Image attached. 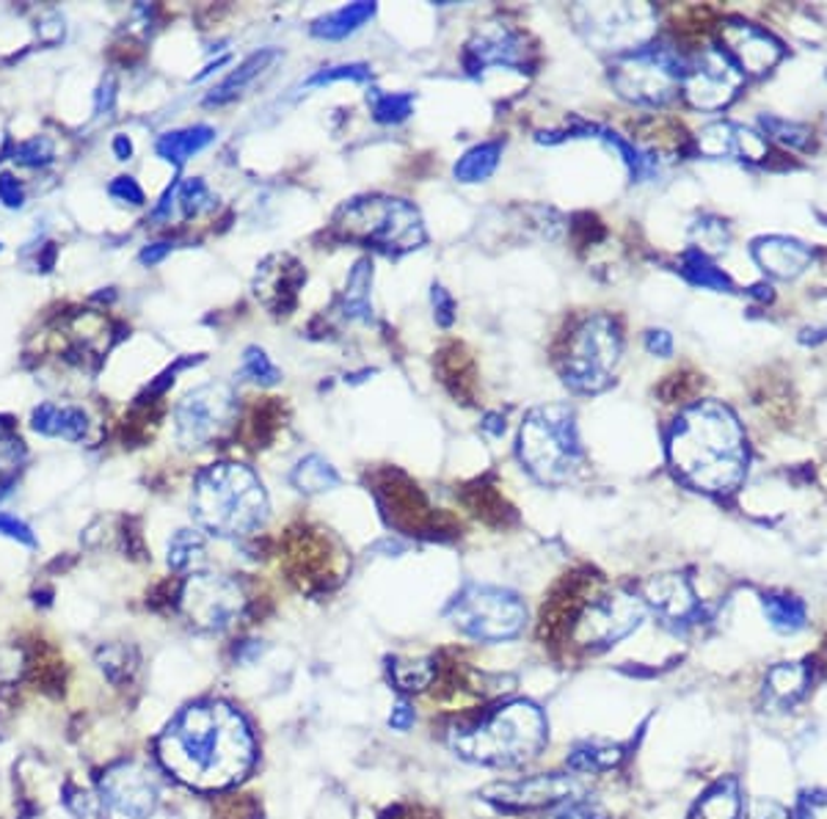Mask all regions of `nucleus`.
<instances>
[{"mask_svg": "<svg viewBox=\"0 0 827 819\" xmlns=\"http://www.w3.org/2000/svg\"><path fill=\"white\" fill-rule=\"evenodd\" d=\"M798 819H827V792H811L800 797Z\"/></svg>", "mask_w": 827, "mask_h": 819, "instance_id": "864d4df0", "label": "nucleus"}, {"mask_svg": "<svg viewBox=\"0 0 827 819\" xmlns=\"http://www.w3.org/2000/svg\"><path fill=\"white\" fill-rule=\"evenodd\" d=\"M290 483H293L301 494H326V491H334L336 486L342 483V478L323 455L313 453L295 464L293 472H290Z\"/></svg>", "mask_w": 827, "mask_h": 819, "instance_id": "2f4dec72", "label": "nucleus"}, {"mask_svg": "<svg viewBox=\"0 0 827 819\" xmlns=\"http://www.w3.org/2000/svg\"><path fill=\"white\" fill-rule=\"evenodd\" d=\"M431 301H433V315H436V324L438 326H453V320H456V299L450 295V290L442 288V285H433L431 288Z\"/></svg>", "mask_w": 827, "mask_h": 819, "instance_id": "09e8293b", "label": "nucleus"}, {"mask_svg": "<svg viewBox=\"0 0 827 819\" xmlns=\"http://www.w3.org/2000/svg\"><path fill=\"white\" fill-rule=\"evenodd\" d=\"M390 679L400 693H422L436 679L433 659H395L390 665Z\"/></svg>", "mask_w": 827, "mask_h": 819, "instance_id": "e433bc0d", "label": "nucleus"}, {"mask_svg": "<svg viewBox=\"0 0 827 819\" xmlns=\"http://www.w3.org/2000/svg\"><path fill=\"white\" fill-rule=\"evenodd\" d=\"M698 152L714 161L764 163L769 158V141L762 133L737 122H712L698 133Z\"/></svg>", "mask_w": 827, "mask_h": 819, "instance_id": "aec40b11", "label": "nucleus"}, {"mask_svg": "<svg viewBox=\"0 0 827 819\" xmlns=\"http://www.w3.org/2000/svg\"><path fill=\"white\" fill-rule=\"evenodd\" d=\"M168 566L175 571H196L207 560V546H204L202 532L199 530H177L168 539Z\"/></svg>", "mask_w": 827, "mask_h": 819, "instance_id": "c9c22d12", "label": "nucleus"}, {"mask_svg": "<svg viewBox=\"0 0 827 819\" xmlns=\"http://www.w3.org/2000/svg\"><path fill=\"white\" fill-rule=\"evenodd\" d=\"M519 461L544 486H563L580 472L582 444L574 408L546 403L533 408L519 428Z\"/></svg>", "mask_w": 827, "mask_h": 819, "instance_id": "39448f33", "label": "nucleus"}, {"mask_svg": "<svg viewBox=\"0 0 827 819\" xmlns=\"http://www.w3.org/2000/svg\"><path fill=\"white\" fill-rule=\"evenodd\" d=\"M811 684V670L805 663H778L769 668L764 679V693L773 704L791 706L798 704Z\"/></svg>", "mask_w": 827, "mask_h": 819, "instance_id": "a878e982", "label": "nucleus"}, {"mask_svg": "<svg viewBox=\"0 0 827 819\" xmlns=\"http://www.w3.org/2000/svg\"><path fill=\"white\" fill-rule=\"evenodd\" d=\"M764 616H767L769 627L780 634H794L805 629L809 623V607L803 598L789 596V593H767L762 598Z\"/></svg>", "mask_w": 827, "mask_h": 819, "instance_id": "473e14b6", "label": "nucleus"}, {"mask_svg": "<svg viewBox=\"0 0 827 819\" xmlns=\"http://www.w3.org/2000/svg\"><path fill=\"white\" fill-rule=\"evenodd\" d=\"M642 604L646 610L657 613L665 623H689L698 616V596L682 575H660L642 585Z\"/></svg>", "mask_w": 827, "mask_h": 819, "instance_id": "412c9836", "label": "nucleus"}, {"mask_svg": "<svg viewBox=\"0 0 827 819\" xmlns=\"http://www.w3.org/2000/svg\"><path fill=\"white\" fill-rule=\"evenodd\" d=\"M64 803L78 819H109V803L102 801V795H94V792L66 786Z\"/></svg>", "mask_w": 827, "mask_h": 819, "instance_id": "37998d69", "label": "nucleus"}, {"mask_svg": "<svg viewBox=\"0 0 827 819\" xmlns=\"http://www.w3.org/2000/svg\"><path fill=\"white\" fill-rule=\"evenodd\" d=\"M213 138H216V130L207 125L182 127V130L163 133V136L157 138L155 152L163 158V161H168L171 166L180 168L188 158H193L196 152H202L204 147L211 144Z\"/></svg>", "mask_w": 827, "mask_h": 819, "instance_id": "cd10ccee", "label": "nucleus"}, {"mask_svg": "<svg viewBox=\"0 0 827 819\" xmlns=\"http://www.w3.org/2000/svg\"><path fill=\"white\" fill-rule=\"evenodd\" d=\"M12 486H14V480H9V478H0V500H3V496H7L9 491H12Z\"/></svg>", "mask_w": 827, "mask_h": 819, "instance_id": "0e129e2a", "label": "nucleus"}, {"mask_svg": "<svg viewBox=\"0 0 827 819\" xmlns=\"http://www.w3.org/2000/svg\"><path fill=\"white\" fill-rule=\"evenodd\" d=\"M624 356V331L610 315L585 317L569 337L560 376L574 392L599 395L615 381V370Z\"/></svg>", "mask_w": 827, "mask_h": 819, "instance_id": "0eeeda50", "label": "nucleus"}, {"mask_svg": "<svg viewBox=\"0 0 827 819\" xmlns=\"http://www.w3.org/2000/svg\"><path fill=\"white\" fill-rule=\"evenodd\" d=\"M25 461H28V448L12 431H0V478L14 480Z\"/></svg>", "mask_w": 827, "mask_h": 819, "instance_id": "a18cd8bd", "label": "nucleus"}, {"mask_svg": "<svg viewBox=\"0 0 827 819\" xmlns=\"http://www.w3.org/2000/svg\"><path fill=\"white\" fill-rule=\"evenodd\" d=\"M692 819H742V786L737 778H720L692 808Z\"/></svg>", "mask_w": 827, "mask_h": 819, "instance_id": "bb28decb", "label": "nucleus"}, {"mask_svg": "<svg viewBox=\"0 0 827 819\" xmlns=\"http://www.w3.org/2000/svg\"><path fill=\"white\" fill-rule=\"evenodd\" d=\"M12 161L17 163V166L42 168L55 161V147L48 136L25 138V141H20V144L12 150Z\"/></svg>", "mask_w": 827, "mask_h": 819, "instance_id": "79ce46f5", "label": "nucleus"}, {"mask_svg": "<svg viewBox=\"0 0 827 819\" xmlns=\"http://www.w3.org/2000/svg\"><path fill=\"white\" fill-rule=\"evenodd\" d=\"M678 274H682L689 285H696V288L714 290V293H734L731 276L723 268H717V265H714L707 254L698 252V249H687V252L682 254Z\"/></svg>", "mask_w": 827, "mask_h": 819, "instance_id": "c756f323", "label": "nucleus"}, {"mask_svg": "<svg viewBox=\"0 0 827 819\" xmlns=\"http://www.w3.org/2000/svg\"><path fill=\"white\" fill-rule=\"evenodd\" d=\"M447 618L458 632L483 643L513 640L527 627V607L519 593L497 585H469L450 604Z\"/></svg>", "mask_w": 827, "mask_h": 819, "instance_id": "1a4fd4ad", "label": "nucleus"}, {"mask_svg": "<svg viewBox=\"0 0 827 819\" xmlns=\"http://www.w3.org/2000/svg\"><path fill=\"white\" fill-rule=\"evenodd\" d=\"M372 105V119L381 125H400L413 114V94L408 91H378L367 94Z\"/></svg>", "mask_w": 827, "mask_h": 819, "instance_id": "4c0bfd02", "label": "nucleus"}, {"mask_svg": "<svg viewBox=\"0 0 827 819\" xmlns=\"http://www.w3.org/2000/svg\"><path fill=\"white\" fill-rule=\"evenodd\" d=\"M759 125H762V136L767 138V141H775V144L786 147V150L809 152L811 147H814V130H811L809 125H803V122L762 114L759 116Z\"/></svg>", "mask_w": 827, "mask_h": 819, "instance_id": "f704fd0d", "label": "nucleus"}, {"mask_svg": "<svg viewBox=\"0 0 827 819\" xmlns=\"http://www.w3.org/2000/svg\"><path fill=\"white\" fill-rule=\"evenodd\" d=\"M246 607L243 591L221 575H193L180 591V610L202 632H224Z\"/></svg>", "mask_w": 827, "mask_h": 819, "instance_id": "4468645a", "label": "nucleus"}, {"mask_svg": "<svg viewBox=\"0 0 827 819\" xmlns=\"http://www.w3.org/2000/svg\"><path fill=\"white\" fill-rule=\"evenodd\" d=\"M276 61H279V53H276V50H259V53H252L246 61H243V64L238 66V70H234V73H229L227 78H224L221 84L211 91V94L204 97V102H207V105H224V102H232L234 97L243 94V91H246L249 86L259 78V75L268 73Z\"/></svg>", "mask_w": 827, "mask_h": 819, "instance_id": "b1692460", "label": "nucleus"}, {"mask_svg": "<svg viewBox=\"0 0 827 819\" xmlns=\"http://www.w3.org/2000/svg\"><path fill=\"white\" fill-rule=\"evenodd\" d=\"M549 819H607V811L594 795H574L551 808Z\"/></svg>", "mask_w": 827, "mask_h": 819, "instance_id": "c03bdc74", "label": "nucleus"}, {"mask_svg": "<svg viewBox=\"0 0 827 819\" xmlns=\"http://www.w3.org/2000/svg\"><path fill=\"white\" fill-rule=\"evenodd\" d=\"M499 155H502V144L499 141H486V144L472 147L469 152H463L461 161L456 163L453 174L456 180L463 186H474V182H486L499 166Z\"/></svg>", "mask_w": 827, "mask_h": 819, "instance_id": "72a5a7b5", "label": "nucleus"}, {"mask_svg": "<svg viewBox=\"0 0 827 819\" xmlns=\"http://www.w3.org/2000/svg\"><path fill=\"white\" fill-rule=\"evenodd\" d=\"M827 340V326H819V329H803L800 331V342H805V345H819V342Z\"/></svg>", "mask_w": 827, "mask_h": 819, "instance_id": "052dcab7", "label": "nucleus"}, {"mask_svg": "<svg viewBox=\"0 0 827 819\" xmlns=\"http://www.w3.org/2000/svg\"><path fill=\"white\" fill-rule=\"evenodd\" d=\"M750 254L759 263L764 274L775 276V279H798L811 263H814V249L805 245L798 238H786V235H767V238H755L750 245Z\"/></svg>", "mask_w": 827, "mask_h": 819, "instance_id": "4be33fe9", "label": "nucleus"}, {"mask_svg": "<svg viewBox=\"0 0 827 819\" xmlns=\"http://www.w3.org/2000/svg\"><path fill=\"white\" fill-rule=\"evenodd\" d=\"M175 202L180 204L182 216L196 218L199 213L211 210L213 204H216V199H213L211 188L204 186V180H199V177H191V180L175 186Z\"/></svg>", "mask_w": 827, "mask_h": 819, "instance_id": "a19ab883", "label": "nucleus"}, {"mask_svg": "<svg viewBox=\"0 0 827 819\" xmlns=\"http://www.w3.org/2000/svg\"><path fill=\"white\" fill-rule=\"evenodd\" d=\"M102 801L130 819H150L157 806V781L144 765L138 761H119L109 767L100 778Z\"/></svg>", "mask_w": 827, "mask_h": 819, "instance_id": "dca6fc26", "label": "nucleus"}, {"mask_svg": "<svg viewBox=\"0 0 827 819\" xmlns=\"http://www.w3.org/2000/svg\"><path fill=\"white\" fill-rule=\"evenodd\" d=\"M580 795V786L571 776H530L519 778V781L494 783L488 790H483V797L488 803L508 811H533V808H555L569 797Z\"/></svg>", "mask_w": 827, "mask_h": 819, "instance_id": "a211bd4d", "label": "nucleus"}, {"mask_svg": "<svg viewBox=\"0 0 827 819\" xmlns=\"http://www.w3.org/2000/svg\"><path fill=\"white\" fill-rule=\"evenodd\" d=\"M750 819H791V814L780 803L759 801L753 806V811H750Z\"/></svg>", "mask_w": 827, "mask_h": 819, "instance_id": "4d7b16f0", "label": "nucleus"}, {"mask_svg": "<svg viewBox=\"0 0 827 819\" xmlns=\"http://www.w3.org/2000/svg\"><path fill=\"white\" fill-rule=\"evenodd\" d=\"M624 759V747L612 745V742H599V740H585L576 742L571 747L569 765L571 772H580V776H594V772H607L612 767L621 765Z\"/></svg>", "mask_w": 827, "mask_h": 819, "instance_id": "c85d7f7f", "label": "nucleus"}, {"mask_svg": "<svg viewBox=\"0 0 827 819\" xmlns=\"http://www.w3.org/2000/svg\"><path fill=\"white\" fill-rule=\"evenodd\" d=\"M109 193L114 199H119V202L132 204V207H141V204H144V188L138 186L132 177H116L109 186Z\"/></svg>", "mask_w": 827, "mask_h": 819, "instance_id": "8fccbe9b", "label": "nucleus"}, {"mask_svg": "<svg viewBox=\"0 0 827 819\" xmlns=\"http://www.w3.org/2000/svg\"><path fill=\"white\" fill-rule=\"evenodd\" d=\"M257 745L246 718L221 701H199L177 715L157 740V759L177 781L224 790L254 765Z\"/></svg>", "mask_w": 827, "mask_h": 819, "instance_id": "f257e3e1", "label": "nucleus"}, {"mask_svg": "<svg viewBox=\"0 0 827 819\" xmlns=\"http://www.w3.org/2000/svg\"><path fill=\"white\" fill-rule=\"evenodd\" d=\"M549 726L533 701H510L480 723L456 729L450 745L456 756L483 767H519L544 751Z\"/></svg>", "mask_w": 827, "mask_h": 819, "instance_id": "20e7f679", "label": "nucleus"}, {"mask_svg": "<svg viewBox=\"0 0 827 819\" xmlns=\"http://www.w3.org/2000/svg\"><path fill=\"white\" fill-rule=\"evenodd\" d=\"M238 419V398L227 383H204L175 406L177 442L182 448H207L221 439Z\"/></svg>", "mask_w": 827, "mask_h": 819, "instance_id": "9b49d317", "label": "nucleus"}, {"mask_svg": "<svg viewBox=\"0 0 827 819\" xmlns=\"http://www.w3.org/2000/svg\"><path fill=\"white\" fill-rule=\"evenodd\" d=\"M748 437L728 406L701 401L684 408L667 431V464L689 489L728 496L748 475Z\"/></svg>", "mask_w": 827, "mask_h": 819, "instance_id": "f03ea898", "label": "nucleus"}, {"mask_svg": "<svg viewBox=\"0 0 827 819\" xmlns=\"http://www.w3.org/2000/svg\"><path fill=\"white\" fill-rule=\"evenodd\" d=\"M684 70L687 64L671 48L646 45L612 61L610 84L624 100L660 109L682 91Z\"/></svg>", "mask_w": 827, "mask_h": 819, "instance_id": "6e6552de", "label": "nucleus"}, {"mask_svg": "<svg viewBox=\"0 0 827 819\" xmlns=\"http://www.w3.org/2000/svg\"><path fill=\"white\" fill-rule=\"evenodd\" d=\"M646 604L635 593H610L590 602L574 623V640L582 648L605 652L629 638L646 621Z\"/></svg>", "mask_w": 827, "mask_h": 819, "instance_id": "f8f14e48", "label": "nucleus"}, {"mask_svg": "<svg viewBox=\"0 0 827 819\" xmlns=\"http://www.w3.org/2000/svg\"><path fill=\"white\" fill-rule=\"evenodd\" d=\"M114 152H116V158H119V161H130V155H132L130 138L122 136V133H119V136L114 138Z\"/></svg>", "mask_w": 827, "mask_h": 819, "instance_id": "e2e57ef3", "label": "nucleus"}, {"mask_svg": "<svg viewBox=\"0 0 827 819\" xmlns=\"http://www.w3.org/2000/svg\"><path fill=\"white\" fill-rule=\"evenodd\" d=\"M0 536H7V539L12 541H20V544L25 546H37V539H34L30 527L25 525V521H20L17 516L0 514Z\"/></svg>", "mask_w": 827, "mask_h": 819, "instance_id": "3c124183", "label": "nucleus"}, {"mask_svg": "<svg viewBox=\"0 0 827 819\" xmlns=\"http://www.w3.org/2000/svg\"><path fill=\"white\" fill-rule=\"evenodd\" d=\"M114 94H116V84L114 78H109L105 84L100 86V91H97V111H109L111 105H114Z\"/></svg>", "mask_w": 827, "mask_h": 819, "instance_id": "bf43d9fd", "label": "nucleus"}, {"mask_svg": "<svg viewBox=\"0 0 827 819\" xmlns=\"http://www.w3.org/2000/svg\"><path fill=\"white\" fill-rule=\"evenodd\" d=\"M535 48L524 30L510 25H486L480 28L463 48V66L469 75H483L488 66H508V70H533Z\"/></svg>", "mask_w": 827, "mask_h": 819, "instance_id": "2eb2a0df", "label": "nucleus"}, {"mask_svg": "<svg viewBox=\"0 0 827 819\" xmlns=\"http://www.w3.org/2000/svg\"><path fill=\"white\" fill-rule=\"evenodd\" d=\"M370 290H372V263L367 257L356 260V265L351 268L348 279H345V290L340 295V312L348 320H359V324H370L372 320V304H370Z\"/></svg>", "mask_w": 827, "mask_h": 819, "instance_id": "393cba45", "label": "nucleus"}, {"mask_svg": "<svg viewBox=\"0 0 827 819\" xmlns=\"http://www.w3.org/2000/svg\"><path fill=\"white\" fill-rule=\"evenodd\" d=\"M127 654L130 652H127L125 646H109L100 652V665L102 670L109 673L111 682H122V679H127V676L132 673V668H136Z\"/></svg>", "mask_w": 827, "mask_h": 819, "instance_id": "de8ad7c7", "label": "nucleus"}, {"mask_svg": "<svg viewBox=\"0 0 827 819\" xmlns=\"http://www.w3.org/2000/svg\"><path fill=\"white\" fill-rule=\"evenodd\" d=\"M372 14H376V3H351V7H342L315 20L313 34L318 39H345L365 23H370Z\"/></svg>", "mask_w": 827, "mask_h": 819, "instance_id": "7c9ffc66", "label": "nucleus"}, {"mask_svg": "<svg viewBox=\"0 0 827 819\" xmlns=\"http://www.w3.org/2000/svg\"><path fill=\"white\" fill-rule=\"evenodd\" d=\"M413 720H417V715H413V709L406 704V701H400V704L392 706L390 726L395 731H408L413 726Z\"/></svg>", "mask_w": 827, "mask_h": 819, "instance_id": "6e6d98bb", "label": "nucleus"}, {"mask_svg": "<svg viewBox=\"0 0 827 819\" xmlns=\"http://www.w3.org/2000/svg\"><path fill=\"white\" fill-rule=\"evenodd\" d=\"M168 252H171V243H152V245H147L144 252H141V263L157 265Z\"/></svg>", "mask_w": 827, "mask_h": 819, "instance_id": "13d9d810", "label": "nucleus"}, {"mask_svg": "<svg viewBox=\"0 0 827 819\" xmlns=\"http://www.w3.org/2000/svg\"><path fill=\"white\" fill-rule=\"evenodd\" d=\"M692 240L698 252H703L709 257V252H723L731 243V229L723 218L717 216H701L696 224H692Z\"/></svg>", "mask_w": 827, "mask_h": 819, "instance_id": "58836bf2", "label": "nucleus"}, {"mask_svg": "<svg viewBox=\"0 0 827 819\" xmlns=\"http://www.w3.org/2000/svg\"><path fill=\"white\" fill-rule=\"evenodd\" d=\"M646 351L653 353V356H673V335L665 329H651L646 331Z\"/></svg>", "mask_w": 827, "mask_h": 819, "instance_id": "5fc2aeb1", "label": "nucleus"}, {"mask_svg": "<svg viewBox=\"0 0 827 819\" xmlns=\"http://www.w3.org/2000/svg\"><path fill=\"white\" fill-rule=\"evenodd\" d=\"M745 84V73L728 59L723 48H703L696 59L689 61L684 70L682 94L684 100L696 111H714L728 109L739 97Z\"/></svg>", "mask_w": 827, "mask_h": 819, "instance_id": "ddd939ff", "label": "nucleus"}, {"mask_svg": "<svg viewBox=\"0 0 827 819\" xmlns=\"http://www.w3.org/2000/svg\"><path fill=\"white\" fill-rule=\"evenodd\" d=\"M304 281L306 270L298 260L288 257V254H273L259 265L257 276H254V295L273 315H290L298 304Z\"/></svg>", "mask_w": 827, "mask_h": 819, "instance_id": "6ab92c4d", "label": "nucleus"}, {"mask_svg": "<svg viewBox=\"0 0 827 819\" xmlns=\"http://www.w3.org/2000/svg\"><path fill=\"white\" fill-rule=\"evenodd\" d=\"M30 428L42 437L66 439V442H84L89 433V417L78 406H55L42 403L30 414Z\"/></svg>", "mask_w": 827, "mask_h": 819, "instance_id": "5701e85b", "label": "nucleus"}, {"mask_svg": "<svg viewBox=\"0 0 827 819\" xmlns=\"http://www.w3.org/2000/svg\"><path fill=\"white\" fill-rule=\"evenodd\" d=\"M720 42L745 75H767L786 53L784 45L767 28L742 17H731L720 25Z\"/></svg>", "mask_w": 827, "mask_h": 819, "instance_id": "f3484780", "label": "nucleus"}, {"mask_svg": "<svg viewBox=\"0 0 827 819\" xmlns=\"http://www.w3.org/2000/svg\"><path fill=\"white\" fill-rule=\"evenodd\" d=\"M336 80H354V84H365V80H370V70H367L365 64L329 66V70H320V73H315L313 78H306V89H313V86H329V84H336Z\"/></svg>", "mask_w": 827, "mask_h": 819, "instance_id": "49530a36", "label": "nucleus"}, {"mask_svg": "<svg viewBox=\"0 0 827 819\" xmlns=\"http://www.w3.org/2000/svg\"><path fill=\"white\" fill-rule=\"evenodd\" d=\"M0 202L7 204V207H12V210L23 207L25 204L23 182H20L17 177H14V174H9V172L0 174Z\"/></svg>", "mask_w": 827, "mask_h": 819, "instance_id": "603ef678", "label": "nucleus"}, {"mask_svg": "<svg viewBox=\"0 0 827 819\" xmlns=\"http://www.w3.org/2000/svg\"><path fill=\"white\" fill-rule=\"evenodd\" d=\"M240 373H243V378H249V381L259 383V387H276V383L282 381L279 367H276L273 362H270L268 353L257 345H249L246 351H243Z\"/></svg>", "mask_w": 827, "mask_h": 819, "instance_id": "ea45409f", "label": "nucleus"}, {"mask_svg": "<svg viewBox=\"0 0 827 819\" xmlns=\"http://www.w3.org/2000/svg\"><path fill=\"white\" fill-rule=\"evenodd\" d=\"M191 511L202 530L221 539H246L263 530L270 503L263 480L252 467L238 461H221L196 475Z\"/></svg>", "mask_w": 827, "mask_h": 819, "instance_id": "7ed1b4c3", "label": "nucleus"}, {"mask_svg": "<svg viewBox=\"0 0 827 819\" xmlns=\"http://www.w3.org/2000/svg\"><path fill=\"white\" fill-rule=\"evenodd\" d=\"M334 229L340 238L370 243L381 252L406 254L428 243L420 210L406 199L395 197H361L340 207L334 216Z\"/></svg>", "mask_w": 827, "mask_h": 819, "instance_id": "423d86ee", "label": "nucleus"}, {"mask_svg": "<svg viewBox=\"0 0 827 819\" xmlns=\"http://www.w3.org/2000/svg\"><path fill=\"white\" fill-rule=\"evenodd\" d=\"M483 431H488V433H492V437H502V433H505V419L499 417V414H486Z\"/></svg>", "mask_w": 827, "mask_h": 819, "instance_id": "680f3d73", "label": "nucleus"}, {"mask_svg": "<svg viewBox=\"0 0 827 819\" xmlns=\"http://www.w3.org/2000/svg\"><path fill=\"white\" fill-rule=\"evenodd\" d=\"M571 17L594 48L618 55L646 48L657 30V12L648 3H582Z\"/></svg>", "mask_w": 827, "mask_h": 819, "instance_id": "9d476101", "label": "nucleus"}]
</instances>
